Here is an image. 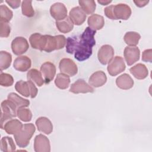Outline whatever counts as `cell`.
<instances>
[{"label": "cell", "mask_w": 152, "mask_h": 152, "mask_svg": "<svg viewBox=\"0 0 152 152\" xmlns=\"http://www.w3.org/2000/svg\"><path fill=\"white\" fill-rule=\"evenodd\" d=\"M80 8L86 14H91L96 10V2L93 0H80Z\"/></svg>", "instance_id": "obj_31"}, {"label": "cell", "mask_w": 152, "mask_h": 152, "mask_svg": "<svg viewBox=\"0 0 152 152\" xmlns=\"http://www.w3.org/2000/svg\"><path fill=\"white\" fill-rule=\"evenodd\" d=\"M56 26L58 30L63 33H67L72 31L74 28V23L69 17L65 19L56 21Z\"/></svg>", "instance_id": "obj_25"}, {"label": "cell", "mask_w": 152, "mask_h": 152, "mask_svg": "<svg viewBox=\"0 0 152 152\" xmlns=\"http://www.w3.org/2000/svg\"><path fill=\"white\" fill-rule=\"evenodd\" d=\"M134 81L128 74H123L119 76L116 80V86L121 89L128 90L134 86Z\"/></svg>", "instance_id": "obj_22"}, {"label": "cell", "mask_w": 152, "mask_h": 152, "mask_svg": "<svg viewBox=\"0 0 152 152\" xmlns=\"http://www.w3.org/2000/svg\"><path fill=\"white\" fill-rule=\"evenodd\" d=\"M114 55L113 48L109 45H103L99 50L97 57L99 62L103 65H106L113 59Z\"/></svg>", "instance_id": "obj_9"}, {"label": "cell", "mask_w": 152, "mask_h": 152, "mask_svg": "<svg viewBox=\"0 0 152 152\" xmlns=\"http://www.w3.org/2000/svg\"><path fill=\"white\" fill-rule=\"evenodd\" d=\"M140 38V34L135 31H128L125 33L124 37L125 42L129 46H135L138 45Z\"/></svg>", "instance_id": "obj_30"}, {"label": "cell", "mask_w": 152, "mask_h": 152, "mask_svg": "<svg viewBox=\"0 0 152 152\" xmlns=\"http://www.w3.org/2000/svg\"><path fill=\"white\" fill-rule=\"evenodd\" d=\"M104 12L110 19L126 20L131 16V9L125 4H118L106 7Z\"/></svg>", "instance_id": "obj_2"}, {"label": "cell", "mask_w": 152, "mask_h": 152, "mask_svg": "<svg viewBox=\"0 0 152 152\" xmlns=\"http://www.w3.org/2000/svg\"><path fill=\"white\" fill-rule=\"evenodd\" d=\"M36 131V128L33 124L23 125L21 129L14 135L17 145L21 148L27 147Z\"/></svg>", "instance_id": "obj_3"}, {"label": "cell", "mask_w": 152, "mask_h": 152, "mask_svg": "<svg viewBox=\"0 0 152 152\" xmlns=\"http://www.w3.org/2000/svg\"><path fill=\"white\" fill-rule=\"evenodd\" d=\"M1 128L3 129L4 124L7 121L12 118L16 117L17 107L10 100H4L1 103Z\"/></svg>", "instance_id": "obj_4"}, {"label": "cell", "mask_w": 152, "mask_h": 152, "mask_svg": "<svg viewBox=\"0 0 152 152\" xmlns=\"http://www.w3.org/2000/svg\"><path fill=\"white\" fill-rule=\"evenodd\" d=\"M31 65V59L27 56H19L14 61V68L18 71L25 72L27 71Z\"/></svg>", "instance_id": "obj_18"}, {"label": "cell", "mask_w": 152, "mask_h": 152, "mask_svg": "<svg viewBox=\"0 0 152 152\" xmlns=\"http://www.w3.org/2000/svg\"><path fill=\"white\" fill-rule=\"evenodd\" d=\"M107 81V77L102 71L94 72L89 78V84L94 87H100L103 86Z\"/></svg>", "instance_id": "obj_19"}, {"label": "cell", "mask_w": 152, "mask_h": 152, "mask_svg": "<svg viewBox=\"0 0 152 152\" xmlns=\"http://www.w3.org/2000/svg\"><path fill=\"white\" fill-rule=\"evenodd\" d=\"M96 30L87 27L79 36L68 37L66 51L70 54L74 53V58L79 61L88 59L92 55L93 47L96 45Z\"/></svg>", "instance_id": "obj_1"}, {"label": "cell", "mask_w": 152, "mask_h": 152, "mask_svg": "<svg viewBox=\"0 0 152 152\" xmlns=\"http://www.w3.org/2000/svg\"><path fill=\"white\" fill-rule=\"evenodd\" d=\"M46 45L43 51L48 53L62 49L66 44V39L64 35H46Z\"/></svg>", "instance_id": "obj_6"}, {"label": "cell", "mask_w": 152, "mask_h": 152, "mask_svg": "<svg viewBox=\"0 0 152 152\" xmlns=\"http://www.w3.org/2000/svg\"><path fill=\"white\" fill-rule=\"evenodd\" d=\"M134 2L137 7H143L149 2V1H134Z\"/></svg>", "instance_id": "obj_40"}, {"label": "cell", "mask_w": 152, "mask_h": 152, "mask_svg": "<svg viewBox=\"0 0 152 152\" xmlns=\"http://www.w3.org/2000/svg\"><path fill=\"white\" fill-rule=\"evenodd\" d=\"M142 60L144 62H152V50L151 49H146L143 51L142 54Z\"/></svg>", "instance_id": "obj_38"}, {"label": "cell", "mask_w": 152, "mask_h": 152, "mask_svg": "<svg viewBox=\"0 0 152 152\" xmlns=\"http://www.w3.org/2000/svg\"><path fill=\"white\" fill-rule=\"evenodd\" d=\"M59 68L62 73L71 77L76 75L78 72L77 65L69 58L62 59L59 62Z\"/></svg>", "instance_id": "obj_8"}, {"label": "cell", "mask_w": 152, "mask_h": 152, "mask_svg": "<svg viewBox=\"0 0 152 152\" xmlns=\"http://www.w3.org/2000/svg\"><path fill=\"white\" fill-rule=\"evenodd\" d=\"M40 71L44 77L46 84L49 83L53 78L56 74V67L50 62H45L40 66Z\"/></svg>", "instance_id": "obj_15"}, {"label": "cell", "mask_w": 152, "mask_h": 152, "mask_svg": "<svg viewBox=\"0 0 152 152\" xmlns=\"http://www.w3.org/2000/svg\"><path fill=\"white\" fill-rule=\"evenodd\" d=\"M125 64L124 59L119 56H115L109 64L107 71L111 76H116L125 69Z\"/></svg>", "instance_id": "obj_7"}, {"label": "cell", "mask_w": 152, "mask_h": 152, "mask_svg": "<svg viewBox=\"0 0 152 152\" xmlns=\"http://www.w3.org/2000/svg\"><path fill=\"white\" fill-rule=\"evenodd\" d=\"M1 150L4 152H11L15 151V145L12 138L4 137L1 140Z\"/></svg>", "instance_id": "obj_29"}, {"label": "cell", "mask_w": 152, "mask_h": 152, "mask_svg": "<svg viewBox=\"0 0 152 152\" xmlns=\"http://www.w3.org/2000/svg\"><path fill=\"white\" fill-rule=\"evenodd\" d=\"M14 83V79L11 75L1 72L0 75V84L3 87L11 86Z\"/></svg>", "instance_id": "obj_36"}, {"label": "cell", "mask_w": 152, "mask_h": 152, "mask_svg": "<svg viewBox=\"0 0 152 152\" xmlns=\"http://www.w3.org/2000/svg\"><path fill=\"white\" fill-rule=\"evenodd\" d=\"M27 78L28 80H31L39 87H41L44 84L42 74L37 69L33 68L29 70L27 74Z\"/></svg>", "instance_id": "obj_27"}, {"label": "cell", "mask_w": 152, "mask_h": 152, "mask_svg": "<svg viewBox=\"0 0 152 152\" xmlns=\"http://www.w3.org/2000/svg\"><path fill=\"white\" fill-rule=\"evenodd\" d=\"M97 2H98V3L102 5H107V4H110V2H112V1H103V0H102V1H98Z\"/></svg>", "instance_id": "obj_41"}, {"label": "cell", "mask_w": 152, "mask_h": 152, "mask_svg": "<svg viewBox=\"0 0 152 152\" xmlns=\"http://www.w3.org/2000/svg\"><path fill=\"white\" fill-rule=\"evenodd\" d=\"M17 115L18 118L23 122H30L32 118L31 112L28 109L20 107L17 109Z\"/></svg>", "instance_id": "obj_34"}, {"label": "cell", "mask_w": 152, "mask_h": 152, "mask_svg": "<svg viewBox=\"0 0 152 152\" xmlns=\"http://www.w3.org/2000/svg\"><path fill=\"white\" fill-rule=\"evenodd\" d=\"M31 1H23L21 2V11L24 15L32 17L34 15V11L31 5Z\"/></svg>", "instance_id": "obj_33"}, {"label": "cell", "mask_w": 152, "mask_h": 152, "mask_svg": "<svg viewBox=\"0 0 152 152\" xmlns=\"http://www.w3.org/2000/svg\"><path fill=\"white\" fill-rule=\"evenodd\" d=\"M34 150L36 152H49L50 145L49 139L43 134L36 135L34 140Z\"/></svg>", "instance_id": "obj_12"}, {"label": "cell", "mask_w": 152, "mask_h": 152, "mask_svg": "<svg viewBox=\"0 0 152 152\" xmlns=\"http://www.w3.org/2000/svg\"><path fill=\"white\" fill-rule=\"evenodd\" d=\"M29 48V45L26 38L17 37L11 42V49L16 55L24 53Z\"/></svg>", "instance_id": "obj_10"}, {"label": "cell", "mask_w": 152, "mask_h": 152, "mask_svg": "<svg viewBox=\"0 0 152 152\" xmlns=\"http://www.w3.org/2000/svg\"><path fill=\"white\" fill-rule=\"evenodd\" d=\"M23 126V125L19 120L11 119L4 124L3 129L7 134L15 135L21 129Z\"/></svg>", "instance_id": "obj_23"}, {"label": "cell", "mask_w": 152, "mask_h": 152, "mask_svg": "<svg viewBox=\"0 0 152 152\" xmlns=\"http://www.w3.org/2000/svg\"><path fill=\"white\" fill-rule=\"evenodd\" d=\"M124 55L127 65L131 66L139 60L140 50L137 46H126L124 49Z\"/></svg>", "instance_id": "obj_13"}, {"label": "cell", "mask_w": 152, "mask_h": 152, "mask_svg": "<svg viewBox=\"0 0 152 152\" xmlns=\"http://www.w3.org/2000/svg\"><path fill=\"white\" fill-rule=\"evenodd\" d=\"M13 13L7 6L1 5L0 6V20L8 23L12 18Z\"/></svg>", "instance_id": "obj_35"}, {"label": "cell", "mask_w": 152, "mask_h": 152, "mask_svg": "<svg viewBox=\"0 0 152 152\" xmlns=\"http://www.w3.org/2000/svg\"><path fill=\"white\" fill-rule=\"evenodd\" d=\"M55 84L56 86L60 89L64 90L67 88L70 84L69 75L63 73L58 74L55 80Z\"/></svg>", "instance_id": "obj_28"}, {"label": "cell", "mask_w": 152, "mask_h": 152, "mask_svg": "<svg viewBox=\"0 0 152 152\" xmlns=\"http://www.w3.org/2000/svg\"><path fill=\"white\" fill-rule=\"evenodd\" d=\"M69 91L75 94L93 93L94 92V88L84 80L78 79L71 84Z\"/></svg>", "instance_id": "obj_14"}, {"label": "cell", "mask_w": 152, "mask_h": 152, "mask_svg": "<svg viewBox=\"0 0 152 152\" xmlns=\"http://www.w3.org/2000/svg\"><path fill=\"white\" fill-rule=\"evenodd\" d=\"M36 125L38 130L45 134L49 135L53 131L51 121L46 117H40L36 121Z\"/></svg>", "instance_id": "obj_20"}, {"label": "cell", "mask_w": 152, "mask_h": 152, "mask_svg": "<svg viewBox=\"0 0 152 152\" xmlns=\"http://www.w3.org/2000/svg\"><path fill=\"white\" fill-rule=\"evenodd\" d=\"M51 16L57 21L65 19L67 17V9L61 2H56L50 8Z\"/></svg>", "instance_id": "obj_11"}, {"label": "cell", "mask_w": 152, "mask_h": 152, "mask_svg": "<svg viewBox=\"0 0 152 152\" xmlns=\"http://www.w3.org/2000/svg\"><path fill=\"white\" fill-rule=\"evenodd\" d=\"M11 28L8 23L0 20V36L1 37H7L9 36Z\"/></svg>", "instance_id": "obj_37"}, {"label": "cell", "mask_w": 152, "mask_h": 152, "mask_svg": "<svg viewBox=\"0 0 152 152\" xmlns=\"http://www.w3.org/2000/svg\"><path fill=\"white\" fill-rule=\"evenodd\" d=\"M69 17L74 24L80 26L83 24L86 19V14L82 10L80 7H75L72 8L69 11Z\"/></svg>", "instance_id": "obj_16"}, {"label": "cell", "mask_w": 152, "mask_h": 152, "mask_svg": "<svg viewBox=\"0 0 152 152\" xmlns=\"http://www.w3.org/2000/svg\"><path fill=\"white\" fill-rule=\"evenodd\" d=\"M5 2L12 8L14 9L20 7L21 4L20 0H14V1H5Z\"/></svg>", "instance_id": "obj_39"}, {"label": "cell", "mask_w": 152, "mask_h": 152, "mask_svg": "<svg viewBox=\"0 0 152 152\" xmlns=\"http://www.w3.org/2000/svg\"><path fill=\"white\" fill-rule=\"evenodd\" d=\"M8 99L11 101L17 107V109L20 107H27L30 104V101L19 96L15 93H11L8 95Z\"/></svg>", "instance_id": "obj_26"}, {"label": "cell", "mask_w": 152, "mask_h": 152, "mask_svg": "<svg viewBox=\"0 0 152 152\" xmlns=\"http://www.w3.org/2000/svg\"><path fill=\"white\" fill-rule=\"evenodd\" d=\"M46 35H42L40 33H35L32 34L29 38V42L33 49L40 50H44L46 45Z\"/></svg>", "instance_id": "obj_17"}, {"label": "cell", "mask_w": 152, "mask_h": 152, "mask_svg": "<svg viewBox=\"0 0 152 152\" xmlns=\"http://www.w3.org/2000/svg\"><path fill=\"white\" fill-rule=\"evenodd\" d=\"M16 91L26 97H30L34 98L37 94V88L33 82L31 80L24 81L20 80L17 81L15 85Z\"/></svg>", "instance_id": "obj_5"}, {"label": "cell", "mask_w": 152, "mask_h": 152, "mask_svg": "<svg viewBox=\"0 0 152 152\" xmlns=\"http://www.w3.org/2000/svg\"><path fill=\"white\" fill-rule=\"evenodd\" d=\"M87 23L89 27L96 31L100 30L103 27L104 25V20L103 16L94 14L88 18Z\"/></svg>", "instance_id": "obj_24"}, {"label": "cell", "mask_w": 152, "mask_h": 152, "mask_svg": "<svg viewBox=\"0 0 152 152\" xmlns=\"http://www.w3.org/2000/svg\"><path fill=\"white\" fill-rule=\"evenodd\" d=\"M129 71L133 76L138 80H143L145 78L148 74V71L146 66L142 64H138L133 66L129 69Z\"/></svg>", "instance_id": "obj_21"}, {"label": "cell", "mask_w": 152, "mask_h": 152, "mask_svg": "<svg viewBox=\"0 0 152 152\" xmlns=\"http://www.w3.org/2000/svg\"><path fill=\"white\" fill-rule=\"evenodd\" d=\"M12 62V56L11 53L6 51L0 52V68L1 71L7 69L11 65Z\"/></svg>", "instance_id": "obj_32"}]
</instances>
